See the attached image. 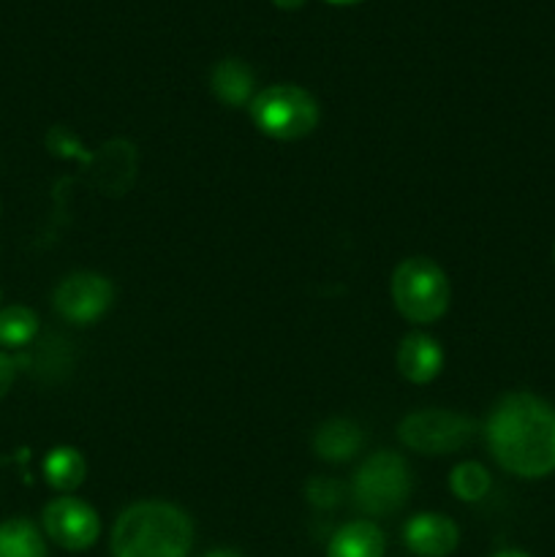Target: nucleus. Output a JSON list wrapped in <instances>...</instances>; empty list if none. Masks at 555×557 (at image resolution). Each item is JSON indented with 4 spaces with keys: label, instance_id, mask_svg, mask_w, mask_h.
<instances>
[{
    "label": "nucleus",
    "instance_id": "obj_1",
    "mask_svg": "<svg viewBox=\"0 0 555 557\" xmlns=\"http://www.w3.org/2000/svg\"><path fill=\"white\" fill-rule=\"evenodd\" d=\"M488 446L504 471L542 479L555 471V408L542 397L515 392L488 419Z\"/></svg>",
    "mask_w": 555,
    "mask_h": 557
},
{
    "label": "nucleus",
    "instance_id": "obj_2",
    "mask_svg": "<svg viewBox=\"0 0 555 557\" xmlns=\"http://www.w3.org/2000/svg\"><path fill=\"white\" fill-rule=\"evenodd\" d=\"M194 525L183 509L163 500L134 504L112 531L114 557H188Z\"/></svg>",
    "mask_w": 555,
    "mask_h": 557
},
{
    "label": "nucleus",
    "instance_id": "obj_3",
    "mask_svg": "<svg viewBox=\"0 0 555 557\" xmlns=\"http://www.w3.org/2000/svg\"><path fill=\"white\" fill-rule=\"evenodd\" d=\"M449 281L433 259L414 256L392 275V299L411 324H433L449 308Z\"/></svg>",
    "mask_w": 555,
    "mask_h": 557
},
{
    "label": "nucleus",
    "instance_id": "obj_4",
    "mask_svg": "<svg viewBox=\"0 0 555 557\" xmlns=\"http://www.w3.org/2000/svg\"><path fill=\"white\" fill-rule=\"evenodd\" d=\"M250 117L261 134L294 141L319 125V103L297 85H270L250 98Z\"/></svg>",
    "mask_w": 555,
    "mask_h": 557
},
{
    "label": "nucleus",
    "instance_id": "obj_5",
    "mask_svg": "<svg viewBox=\"0 0 555 557\" xmlns=\"http://www.w3.org/2000/svg\"><path fill=\"white\" fill-rule=\"evenodd\" d=\"M411 493V471L395 451H375L354 476V500L368 515H392Z\"/></svg>",
    "mask_w": 555,
    "mask_h": 557
},
{
    "label": "nucleus",
    "instance_id": "obj_6",
    "mask_svg": "<svg viewBox=\"0 0 555 557\" xmlns=\"http://www.w3.org/2000/svg\"><path fill=\"white\" fill-rule=\"evenodd\" d=\"M397 438L419 455H449L473 438V422L462 413L424 408L403 419Z\"/></svg>",
    "mask_w": 555,
    "mask_h": 557
},
{
    "label": "nucleus",
    "instance_id": "obj_7",
    "mask_svg": "<svg viewBox=\"0 0 555 557\" xmlns=\"http://www.w3.org/2000/svg\"><path fill=\"white\" fill-rule=\"evenodd\" d=\"M54 310L69 324H96L114 302L112 283L96 272H74L54 288Z\"/></svg>",
    "mask_w": 555,
    "mask_h": 557
},
{
    "label": "nucleus",
    "instance_id": "obj_8",
    "mask_svg": "<svg viewBox=\"0 0 555 557\" xmlns=\"http://www.w3.org/2000/svg\"><path fill=\"white\" fill-rule=\"evenodd\" d=\"M44 531L58 547L82 553L98 542L101 522L92 506L79 498H58L44 509Z\"/></svg>",
    "mask_w": 555,
    "mask_h": 557
},
{
    "label": "nucleus",
    "instance_id": "obj_9",
    "mask_svg": "<svg viewBox=\"0 0 555 557\" xmlns=\"http://www.w3.org/2000/svg\"><path fill=\"white\" fill-rule=\"evenodd\" d=\"M403 542L419 557H446L455 553L460 531L444 515H417L414 520H408Z\"/></svg>",
    "mask_w": 555,
    "mask_h": 557
},
{
    "label": "nucleus",
    "instance_id": "obj_10",
    "mask_svg": "<svg viewBox=\"0 0 555 557\" xmlns=\"http://www.w3.org/2000/svg\"><path fill=\"white\" fill-rule=\"evenodd\" d=\"M441 364H444V351L433 337L422 335V332L403 337L400 348H397V368H400L403 379H408L411 384H430L441 373Z\"/></svg>",
    "mask_w": 555,
    "mask_h": 557
},
{
    "label": "nucleus",
    "instance_id": "obj_11",
    "mask_svg": "<svg viewBox=\"0 0 555 557\" xmlns=\"http://www.w3.org/2000/svg\"><path fill=\"white\" fill-rule=\"evenodd\" d=\"M362 430L348 419H330L313 435V449L326 462H346L362 449Z\"/></svg>",
    "mask_w": 555,
    "mask_h": 557
},
{
    "label": "nucleus",
    "instance_id": "obj_12",
    "mask_svg": "<svg viewBox=\"0 0 555 557\" xmlns=\"http://www.w3.org/2000/svg\"><path fill=\"white\" fill-rule=\"evenodd\" d=\"M386 542L379 525L368 520H357L343 525L332 536L326 557H384Z\"/></svg>",
    "mask_w": 555,
    "mask_h": 557
},
{
    "label": "nucleus",
    "instance_id": "obj_13",
    "mask_svg": "<svg viewBox=\"0 0 555 557\" xmlns=\"http://www.w3.org/2000/svg\"><path fill=\"white\" fill-rule=\"evenodd\" d=\"M210 87L226 107H243L254 96V71L237 58H226L212 69Z\"/></svg>",
    "mask_w": 555,
    "mask_h": 557
},
{
    "label": "nucleus",
    "instance_id": "obj_14",
    "mask_svg": "<svg viewBox=\"0 0 555 557\" xmlns=\"http://www.w3.org/2000/svg\"><path fill=\"white\" fill-rule=\"evenodd\" d=\"M98 161L103 163V169L98 172V185L103 190H109L112 196L128 190L131 177H134V147L125 145V141H112V145L103 147Z\"/></svg>",
    "mask_w": 555,
    "mask_h": 557
},
{
    "label": "nucleus",
    "instance_id": "obj_15",
    "mask_svg": "<svg viewBox=\"0 0 555 557\" xmlns=\"http://www.w3.org/2000/svg\"><path fill=\"white\" fill-rule=\"evenodd\" d=\"M0 557H47L41 533L25 517L0 522Z\"/></svg>",
    "mask_w": 555,
    "mask_h": 557
},
{
    "label": "nucleus",
    "instance_id": "obj_16",
    "mask_svg": "<svg viewBox=\"0 0 555 557\" xmlns=\"http://www.w3.org/2000/svg\"><path fill=\"white\" fill-rule=\"evenodd\" d=\"M85 457L71 446H58L44 457V476L60 493H71L85 482Z\"/></svg>",
    "mask_w": 555,
    "mask_h": 557
},
{
    "label": "nucleus",
    "instance_id": "obj_17",
    "mask_svg": "<svg viewBox=\"0 0 555 557\" xmlns=\"http://www.w3.org/2000/svg\"><path fill=\"white\" fill-rule=\"evenodd\" d=\"M38 335V315L25 305H9L0 310V346L22 348Z\"/></svg>",
    "mask_w": 555,
    "mask_h": 557
},
{
    "label": "nucleus",
    "instance_id": "obj_18",
    "mask_svg": "<svg viewBox=\"0 0 555 557\" xmlns=\"http://www.w3.org/2000/svg\"><path fill=\"white\" fill-rule=\"evenodd\" d=\"M449 487L452 493L457 495L460 500H479L488 495L490 490V473L484 471L479 462H460V466L452 471L449 476Z\"/></svg>",
    "mask_w": 555,
    "mask_h": 557
},
{
    "label": "nucleus",
    "instance_id": "obj_19",
    "mask_svg": "<svg viewBox=\"0 0 555 557\" xmlns=\"http://www.w3.org/2000/svg\"><path fill=\"white\" fill-rule=\"evenodd\" d=\"M14 375H16V362L0 351V397H5V392L11 389V384H14Z\"/></svg>",
    "mask_w": 555,
    "mask_h": 557
},
{
    "label": "nucleus",
    "instance_id": "obj_20",
    "mask_svg": "<svg viewBox=\"0 0 555 557\" xmlns=\"http://www.w3.org/2000/svg\"><path fill=\"white\" fill-rule=\"evenodd\" d=\"M205 557H243L239 553H232V549H215V553L205 555Z\"/></svg>",
    "mask_w": 555,
    "mask_h": 557
},
{
    "label": "nucleus",
    "instance_id": "obj_21",
    "mask_svg": "<svg viewBox=\"0 0 555 557\" xmlns=\"http://www.w3.org/2000/svg\"><path fill=\"white\" fill-rule=\"evenodd\" d=\"M278 5H281V9H297L299 3H305V0H275Z\"/></svg>",
    "mask_w": 555,
    "mask_h": 557
},
{
    "label": "nucleus",
    "instance_id": "obj_22",
    "mask_svg": "<svg viewBox=\"0 0 555 557\" xmlns=\"http://www.w3.org/2000/svg\"><path fill=\"white\" fill-rule=\"evenodd\" d=\"M493 557H528L526 553H517V549H504V553L493 555Z\"/></svg>",
    "mask_w": 555,
    "mask_h": 557
},
{
    "label": "nucleus",
    "instance_id": "obj_23",
    "mask_svg": "<svg viewBox=\"0 0 555 557\" xmlns=\"http://www.w3.org/2000/svg\"><path fill=\"white\" fill-rule=\"evenodd\" d=\"M332 3H357V0H332Z\"/></svg>",
    "mask_w": 555,
    "mask_h": 557
}]
</instances>
